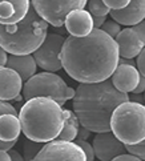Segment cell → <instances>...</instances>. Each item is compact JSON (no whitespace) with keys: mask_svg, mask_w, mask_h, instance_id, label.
Returning a JSON list of instances; mask_svg holds the SVG:
<instances>
[{"mask_svg":"<svg viewBox=\"0 0 145 161\" xmlns=\"http://www.w3.org/2000/svg\"><path fill=\"white\" fill-rule=\"evenodd\" d=\"M60 59L64 71L73 80L96 84L107 81L114 73L120 64V52L114 39L95 28L85 37L68 36Z\"/></svg>","mask_w":145,"mask_h":161,"instance_id":"1","label":"cell"},{"mask_svg":"<svg viewBox=\"0 0 145 161\" xmlns=\"http://www.w3.org/2000/svg\"><path fill=\"white\" fill-rule=\"evenodd\" d=\"M129 101L128 93L114 88L112 81L79 84L73 97V111L83 128L95 133L111 132V119L116 108Z\"/></svg>","mask_w":145,"mask_h":161,"instance_id":"2","label":"cell"},{"mask_svg":"<svg viewBox=\"0 0 145 161\" xmlns=\"http://www.w3.org/2000/svg\"><path fill=\"white\" fill-rule=\"evenodd\" d=\"M64 109L48 97H35L21 107V130L33 142H49L59 137L64 126Z\"/></svg>","mask_w":145,"mask_h":161,"instance_id":"3","label":"cell"},{"mask_svg":"<svg viewBox=\"0 0 145 161\" xmlns=\"http://www.w3.org/2000/svg\"><path fill=\"white\" fill-rule=\"evenodd\" d=\"M48 23L43 20L33 7L17 24H0V47L15 56L35 53L47 39Z\"/></svg>","mask_w":145,"mask_h":161,"instance_id":"4","label":"cell"},{"mask_svg":"<svg viewBox=\"0 0 145 161\" xmlns=\"http://www.w3.org/2000/svg\"><path fill=\"white\" fill-rule=\"evenodd\" d=\"M111 130L124 145H136L145 140V105L126 101L116 108L111 119Z\"/></svg>","mask_w":145,"mask_h":161,"instance_id":"5","label":"cell"},{"mask_svg":"<svg viewBox=\"0 0 145 161\" xmlns=\"http://www.w3.org/2000/svg\"><path fill=\"white\" fill-rule=\"evenodd\" d=\"M75 95L76 89L68 87L64 80L53 72L36 73L23 87V97L25 101L35 97H48L60 107L64 105L67 100L73 99Z\"/></svg>","mask_w":145,"mask_h":161,"instance_id":"6","label":"cell"},{"mask_svg":"<svg viewBox=\"0 0 145 161\" xmlns=\"http://www.w3.org/2000/svg\"><path fill=\"white\" fill-rule=\"evenodd\" d=\"M37 15L53 27L65 24L67 16L76 9H83L88 0H31Z\"/></svg>","mask_w":145,"mask_h":161,"instance_id":"7","label":"cell"},{"mask_svg":"<svg viewBox=\"0 0 145 161\" xmlns=\"http://www.w3.org/2000/svg\"><path fill=\"white\" fill-rule=\"evenodd\" d=\"M31 161H86V156L79 144L56 139L42 147Z\"/></svg>","mask_w":145,"mask_h":161,"instance_id":"8","label":"cell"},{"mask_svg":"<svg viewBox=\"0 0 145 161\" xmlns=\"http://www.w3.org/2000/svg\"><path fill=\"white\" fill-rule=\"evenodd\" d=\"M65 43V37L57 33H48L47 39L40 45V48L33 53V59L42 69L47 72H56L63 68L60 53L63 45Z\"/></svg>","mask_w":145,"mask_h":161,"instance_id":"9","label":"cell"},{"mask_svg":"<svg viewBox=\"0 0 145 161\" xmlns=\"http://www.w3.org/2000/svg\"><path fill=\"white\" fill-rule=\"evenodd\" d=\"M92 147H93L95 157L100 161H112L121 154H125L126 151V147L111 132L97 133Z\"/></svg>","mask_w":145,"mask_h":161,"instance_id":"10","label":"cell"},{"mask_svg":"<svg viewBox=\"0 0 145 161\" xmlns=\"http://www.w3.org/2000/svg\"><path fill=\"white\" fill-rule=\"evenodd\" d=\"M64 25L69 35L75 37H85L95 30L93 16L85 9L72 11L67 16Z\"/></svg>","mask_w":145,"mask_h":161,"instance_id":"11","label":"cell"},{"mask_svg":"<svg viewBox=\"0 0 145 161\" xmlns=\"http://www.w3.org/2000/svg\"><path fill=\"white\" fill-rule=\"evenodd\" d=\"M30 8V0H0V24H17L27 16Z\"/></svg>","mask_w":145,"mask_h":161,"instance_id":"12","label":"cell"},{"mask_svg":"<svg viewBox=\"0 0 145 161\" xmlns=\"http://www.w3.org/2000/svg\"><path fill=\"white\" fill-rule=\"evenodd\" d=\"M140 77V72L133 64L120 63L119 67L116 68L114 73L112 75V84L117 91L129 93V92H133L137 88Z\"/></svg>","mask_w":145,"mask_h":161,"instance_id":"13","label":"cell"},{"mask_svg":"<svg viewBox=\"0 0 145 161\" xmlns=\"http://www.w3.org/2000/svg\"><path fill=\"white\" fill-rule=\"evenodd\" d=\"M23 89V80L19 73L8 67L0 68V100H17Z\"/></svg>","mask_w":145,"mask_h":161,"instance_id":"14","label":"cell"},{"mask_svg":"<svg viewBox=\"0 0 145 161\" xmlns=\"http://www.w3.org/2000/svg\"><path fill=\"white\" fill-rule=\"evenodd\" d=\"M111 18L123 25H137L145 19V0H131L128 7L119 11H111Z\"/></svg>","mask_w":145,"mask_h":161,"instance_id":"15","label":"cell"},{"mask_svg":"<svg viewBox=\"0 0 145 161\" xmlns=\"http://www.w3.org/2000/svg\"><path fill=\"white\" fill-rule=\"evenodd\" d=\"M119 45V52L124 59H133L141 53L144 49V44L140 36L133 28H125L114 39Z\"/></svg>","mask_w":145,"mask_h":161,"instance_id":"16","label":"cell"},{"mask_svg":"<svg viewBox=\"0 0 145 161\" xmlns=\"http://www.w3.org/2000/svg\"><path fill=\"white\" fill-rule=\"evenodd\" d=\"M36 65H37L36 61H35L33 56L31 55H24V56L11 55L8 56V61L5 67H8L19 73L23 81H28L32 76L36 75Z\"/></svg>","mask_w":145,"mask_h":161,"instance_id":"17","label":"cell"},{"mask_svg":"<svg viewBox=\"0 0 145 161\" xmlns=\"http://www.w3.org/2000/svg\"><path fill=\"white\" fill-rule=\"evenodd\" d=\"M21 132L20 119L16 114L5 113L0 116V141L16 142Z\"/></svg>","mask_w":145,"mask_h":161,"instance_id":"18","label":"cell"},{"mask_svg":"<svg viewBox=\"0 0 145 161\" xmlns=\"http://www.w3.org/2000/svg\"><path fill=\"white\" fill-rule=\"evenodd\" d=\"M64 126L60 132L57 140H63V141H71L77 137L79 135V119L76 116V113L69 111V109H64Z\"/></svg>","mask_w":145,"mask_h":161,"instance_id":"19","label":"cell"},{"mask_svg":"<svg viewBox=\"0 0 145 161\" xmlns=\"http://www.w3.org/2000/svg\"><path fill=\"white\" fill-rule=\"evenodd\" d=\"M88 8H89V14L93 18H105L111 12V9L107 7L103 0H89Z\"/></svg>","mask_w":145,"mask_h":161,"instance_id":"20","label":"cell"},{"mask_svg":"<svg viewBox=\"0 0 145 161\" xmlns=\"http://www.w3.org/2000/svg\"><path fill=\"white\" fill-rule=\"evenodd\" d=\"M5 113L16 114V109H15V107L8 104V103L0 100V116H2V114H5ZM14 145H15V142H4V141H0V149H3V151H9V149H12Z\"/></svg>","mask_w":145,"mask_h":161,"instance_id":"21","label":"cell"},{"mask_svg":"<svg viewBox=\"0 0 145 161\" xmlns=\"http://www.w3.org/2000/svg\"><path fill=\"white\" fill-rule=\"evenodd\" d=\"M100 30H103L104 32L107 33V35H109L112 39H116L119 33L121 32L120 24H119V23H116V21H105Z\"/></svg>","mask_w":145,"mask_h":161,"instance_id":"22","label":"cell"},{"mask_svg":"<svg viewBox=\"0 0 145 161\" xmlns=\"http://www.w3.org/2000/svg\"><path fill=\"white\" fill-rule=\"evenodd\" d=\"M126 151L131 154H133V156L145 161V140L141 141L140 144H136V145H126Z\"/></svg>","mask_w":145,"mask_h":161,"instance_id":"23","label":"cell"},{"mask_svg":"<svg viewBox=\"0 0 145 161\" xmlns=\"http://www.w3.org/2000/svg\"><path fill=\"white\" fill-rule=\"evenodd\" d=\"M40 145L37 142H25L24 151H25V161H31L40 151Z\"/></svg>","mask_w":145,"mask_h":161,"instance_id":"24","label":"cell"},{"mask_svg":"<svg viewBox=\"0 0 145 161\" xmlns=\"http://www.w3.org/2000/svg\"><path fill=\"white\" fill-rule=\"evenodd\" d=\"M103 2L105 3V5L111 11H119V9L128 7L131 0H103Z\"/></svg>","mask_w":145,"mask_h":161,"instance_id":"25","label":"cell"},{"mask_svg":"<svg viewBox=\"0 0 145 161\" xmlns=\"http://www.w3.org/2000/svg\"><path fill=\"white\" fill-rule=\"evenodd\" d=\"M79 145L81 147V149L84 151L85 156H86V161H93L95 160V152H93V147L91 145L89 142H86L85 140H79Z\"/></svg>","mask_w":145,"mask_h":161,"instance_id":"26","label":"cell"},{"mask_svg":"<svg viewBox=\"0 0 145 161\" xmlns=\"http://www.w3.org/2000/svg\"><path fill=\"white\" fill-rule=\"evenodd\" d=\"M136 63H137V69H138V72H140L141 76L145 77V47L141 51V53L137 56Z\"/></svg>","mask_w":145,"mask_h":161,"instance_id":"27","label":"cell"},{"mask_svg":"<svg viewBox=\"0 0 145 161\" xmlns=\"http://www.w3.org/2000/svg\"><path fill=\"white\" fill-rule=\"evenodd\" d=\"M133 30L137 32V35L140 36L142 44L145 45V20L141 21V23H138L137 25H135V27H133Z\"/></svg>","mask_w":145,"mask_h":161,"instance_id":"28","label":"cell"},{"mask_svg":"<svg viewBox=\"0 0 145 161\" xmlns=\"http://www.w3.org/2000/svg\"><path fill=\"white\" fill-rule=\"evenodd\" d=\"M112 161H142L141 158H138V157H136V156H133V154H128V153H125V154H121V156H119V157H116L114 160H112Z\"/></svg>","mask_w":145,"mask_h":161,"instance_id":"29","label":"cell"},{"mask_svg":"<svg viewBox=\"0 0 145 161\" xmlns=\"http://www.w3.org/2000/svg\"><path fill=\"white\" fill-rule=\"evenodd\" d=\"M142 92H145V77L141 76L140 77V81H138V85H137V88L133 91V93H136V95H141Z\"/></svg>","mask_w":145,"mask_h":161,"instance_id":"30","label":"cell"},{"mask_svg":"<svg viewBox=\"0 0 145 161\" xmlns=\"http://www.w3.org/2000/svg\"><path fill=\"white\" fill-rule=\"evenodd\" d=\"M7 61H8L7 52H5V51H4L2 47H0V68L7 65Z\"/></svg>","mask_w":145,"mask_h":161,"instance_id":"31","label":"cell"},{"mask_svg":"<svg viewBox=\"0 0 145 161\" xmlns=\"http://www.w3.org/2000/svg\"><path fill=\"white\" fill-rule=\"evenodd\" d=\"M11 158H12V161H24V158H23V156H20V153L17 151H14V149H9L8 151Z\"/></svg>","mask_w":145,"mask_h":161,"instance_id":"32","label":"cell"},{"mask_svg":"<svg viewBox=\"0 0 145 161\" xmlns=\"http://www.w3.org/2000/svg\"><path fill=\"white\" fill-rule=\"evenodd\" d=\"M0 161H12L8 151H3V149H0Z\"/></svg>","mask_w":145,"mask_h":161,"instance_id":"33","label":"cell"},{"mask_svg":"<svg viewBox=\"0 0 145 161\" xmlns=\"http://www.w3.org/2000/svg\"><path fill=\"white\" fill-rule=\"evenodd\" d=\"M104 23H105V18H93V24H95V28H97V30H100Z\"/></svg>","mask_w":145,"mask_h":161,"instance_id":"34","label":"cell"},{"mask_svg":"<svg viewBox=\"0 0 145 161\" xmlns=\"http://www.w3.org/2000/svg\"><path fill=\"white\" fill-rule=\"evenodd\" d=\"M79 136H80V139L79 140H85V139H88V137H89V130L88 129H79Z\"/></svg>","mask_w":145,"mask_h":161,"instance_id":"35","label":"cell"},{"mask_svg":"<svg viewBox=\"0 0 145 161\" xmlns=\"http://www.w3.org/2000/svg\"><path fill=\"white\" fill-rule=\"evenodd\" d=\"M144 100H145V95H144Z\"/></svg>","mask_w":145,"mask_h":161,"instance_id":"36","label":"cell"}]
</instances>
